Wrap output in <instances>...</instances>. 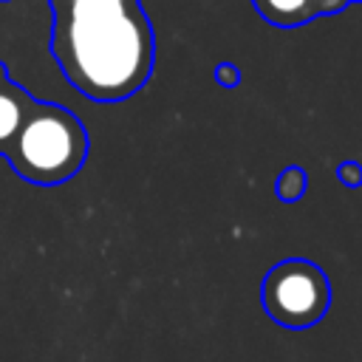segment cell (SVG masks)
Listing matches in <instances>:
<instances>
[{
  "mask_svg": "<svg viewBox=\"0 0 362 362\" xmlns=\"http://www.w3.org/2000/svg\"><path fill=\"white\" fill-rule=\"evenodd\" d=\"M48 48L74 90L99 105L136 96L156 68V31L141 0H48Z\"/></svg>",
  "mask_w": 362,
  "mask_h": 362,
  "instance_id": "cell-1",
  "label": "cell"
},
{
  "mask_svg": "<svg viewBox=\"0 0 362 362\" xmlns=\"http://www.w3.org/2000/svg\"><path fill=\"white\" fill-rule=\"evenodd\" d=\"M88 153L90 136L82 119L65 105L37 99L3 158L20 181L59 187L85 167Z\"/></svg>",
  "mask_w": 362,
  "mask_h": 362,
  "instance_id": "cell-2",
  "label": "cell"
},
{
  "mask_svg": "<svg viewBox=\"0 0 362 362\" xmlns=\"http://www.w3.org/2000/svg\"><path fill=\"white\" fill-rule=\"evenodd\" d=\"M260 305L272 322L286 331H308L331 308V280L308 257L277 260L260 283Z\"/></svg>",
  "mask_w": 362,
  "mask_h": 362,
  "instance_id": "cell-3",
  "label": "cell"
},
{
  "mask_svg": "<svg viewBox=\"0 0 362 362\" xmlns=\"http://www.w3.org/2000/svg\"><path fill=\"white\" fill-rule=\"evenodd\" d=\"M34 102H37V96H31L20 82H14L6 71V65L0 62V156L14 141L17 130L28 119Z\"/></svg>",
  "mask_w": 362,
  "mask_h": 362,
  "instance_id": "cell-4",
  "label": "cell"
},
{
  "mask_svg": "<svg viewBox=\"0 0 362 362\" xmlns=\"http://www.w3.org/2000/svg\"><path fill=\"white\" fill-rule=\"evenodd\" d=\"M308 189V175L300 164H286L274 178V195L283 204H297Z\"/></svg>",
  "mask_w": 362,
  "mask_h": 362,
  "instance_id": "cell-5",
  "label": "cell"
},
{
  "mask_svg": "<svg viewBox=\"0 0 362 362\" xmlns=\"http://www.w3.org/2000/svg\"><path fill=\"white\" fill-rule=\"evenodd\" d=\"M337 178H339V184H345L348 189L362 187V164H359V161H354V158H348V161L337 164Z\"/></svg>",
  "mask_w": 362,
  "mask_h": 362,
  "instance_id": "cell-6",
  "label": "cell"
},
{
  "mask_svg": "<svg viewBox=\"0 0 362 362\" xmlns=\"http://www.w3.org/2000/svg\"><path fill=\"white\" fill-rule=\"evenodd\" d=\"M215 82H218L221 88H238V85H240V68H238L235 62H229V59L218 62V65H215Z\"/></svg>",
  "mask_w": 362,
  "mask_h": 362,
  "instance_id": "cell-7",
  "label": "cell"
},
{
  "mask_svg": "<svg viewBox=\"0 0 362 362\" xmlns=\"http://www.w3.org/2000/svg\"><path fill=\"white\" fill-rule=\"evenodd\" d=\"M331 3H334V8H337V11H342L345 6H351V3H362V0H331Z\"/></svg>",
  "mask_w": 362,
  "mask_h": 362,
  "instance_id": "cell-8",
  "label": "cell"
},
{
  "mask_svg": "<svg viewBox=\"0 0 362 362\" xmlns=\"http://www.w3.org/2000/svg\"><path fill=\"white\" fill-rule=\"evenodd\" d=\"M0 3H6V0H0Z\"/></svg>",
  "mask_w": 362,
  "mask_h": 362,
  "instance_id": "cell-9",
  "label": "cell"
}]
</instances>
